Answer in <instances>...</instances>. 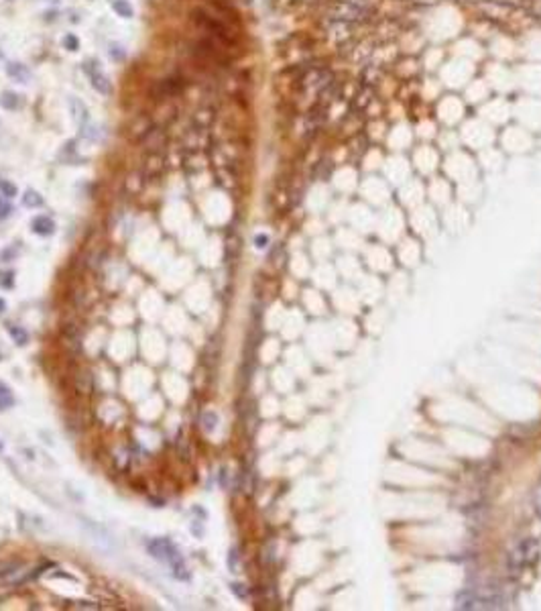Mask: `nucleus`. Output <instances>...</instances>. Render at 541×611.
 <instances>
[{
	"label": "nucleus",
	"instance_id": "23",
	"mask_svg": "<svg viewBox=\"0 0 541 611\" xmlns=\"http://www.w3.org/2000/svg\"><path fill=\"white\" fill-rule=\"evenodd\" d=\"M4 310H6V302H4V300H2V298H0V314H2V312H4Z\"/></svg>",
	"mask_w": 541,
	"mask_h": 611
},
{
	"label": "nucleus",
	"instance_id": "7",
	"mask_svg": "<svg viewBox=\"0 0 541 611\" xmlns=\"http://www.w3.org/2000/svg\"><path fill=\"white\" fill-rule=\"evenodd\" d=\"M216 108L212 104H204L200 106L196 112H191V118H189V124L198 126V128H206L210 131V126L216 122Z\"/></svg>",
	"mask_w": 541,
	"mask_h": 611
},
{
	"label": "nucleus",
	"instance_id": "12",
	"mask_svg": "<svg viewBox=\"0 0 541 611\" xmlns=\"http://www.w3.org/2000/svg\"><path fill=\"white\" fill-rule=\"evenodd\" d=\"M112 10L122 18H130L134 14V8L128 0H112Z\"/></svg>",
	"mask_w": 541,
	"mask_h": 611
},
{
	"label": "nucleus",
	"instance_id": "21",
	"mask_svg": "<svg viewBox=\"0 0 541 611\" xmlns=\"http://www.w3.org/2000/svg\"><path fill=\"white\" fill-rule=\"evenodd\" d=\"M12 273H4L2 277H0V285H4V287H12Z\"/></svg>",
	"mask_w": 541,
	"mask_h": 611
},
{
	"label": "nucleus",
	"instance_id": "14",
	"mask_svg": "<svg viewBox=\"0 0 541 611\" xmlns=\"http://www.w3.org/2000/svg\"><path fill=\"white\" fill-rule=\"evenodd\" d=\"M8 334L12 336V340H14L18 346H25V344H27V340H29V334H27V330H25V328H21V326H8Z\"/></svg>",
	"mask_w": 541,
	"mask_h": 611
},
{
	"label": "nucleus",
	"instance_id": "17",
	"mask_svg": "<svg viewBox=\"0 0 541 611\" xmlns=\"http://www.w3.org/2000/svg\"><path fill=\"white\" fill-rule=\"evenodd\" d=\"M0 194L4 198H14L16 196V186L10 183L8 179H0Z\"/></svg>",
	"mask_w": 541,
	"mask_h": 611
},
{
	"label": "nucleus",
	"instance_id": "1",
	"mask_svg": "<svg viewBox=\"0 0 541 611\" xmlns=\"http://www.w3.org/2000/svg\"><path fill=\"white\" fill-rule=\"evenodd\" d=\"M189 21H191V25L198 29L200 35L214 39V41L220 43V45H222V47H224L232 57L238 55V49H240V35H238V29L226 25L224 21L216 18L214 14L206 12L204 8H200V6H196V4H194V8L189 10Z\"/></svg>",
	"mask_w": 541,
	"mask_h": 611
},
{
	"label": "nucleus",
	"instance_id": "3",
	"mask_svg": "<svg viewBox=\"0 0 541 611\" xmlns=\"http://www.w3.org/2000/svg\"><path fill=\"white\" fill-rule=\"evenodd\" d=\"M189 80L185 76H169V78H163V80H157L151 88V98L155 102H161V100H173V98H179L185 88H187Z\"/></svg>",
	"mask_w": 541,
	"mask_h": 611
},
{
	"label": "nucleus",
	"instance_id": "20",
	"mask_svg": "<svg viewBox=\"0 0 541 611\" xmlns=\"http://www.w3.org/2000/svg\"><path fill=\"white\" fill-rule=\"evenodd\" d=\"M320 0H291V6L295 8H305V6H316Z\"/></svg>",
	"mask_w": 541,
	"mask_h": 611
},
{
	"label": "nucleus",
	"instance_id": "10",
	"mask_svg": "<svg viewBox=\"0 0 541 611\" xmlns=\"http://www.w3.org/2000/svg\"><path fill=\"white\" fill-rule=\"evenodd\" d=\"M31 228H33V232H37L39 236H51V234L55 232V223L49 218V216L41 214V216H35V218H33Z\"/></svg>",
	"mask_w": 541,
	"mask_h": 611
},
{
	"label": "nucleus",
	"instance_id": "15",
	"mask_svg": "<svg viewBox=\"0 0 541 611\" xmlns=\"http://www.w3.org/2000/svg\"><path fill=\"white\" fill-rule=\"evenodd\" d=\"M12 403H14V397H12L10 389L0 383V410H8Z\"/></svg>",
	"mask_w": 541,
	"mask_h": 611
},
{
	"label": "nucleus",
	"instance_id": "18",
	"mask_svg": "<svg viewBox=\"0 0 541 611\" xmlns=\"http://www.w3.org/2000/svg\"><path fill=\"white\" fill-rule=\"evenodd\" d=\"M63 47H65L67 51H78V49H80V39H78L75 35L69 33V35L63 37Z\"/></svg>",
	"mask_w": 541,
	"mask_h": 611
},
{
	"label": "nucleus",
	"instance_id": "13",
	"mask_svg": "<svg viewBox=\"0 0 541 611\" xmlns=\"http://www.w3.org/2000/svg\"><path fill=\"white\" fill-rule=\"evenodd\" d=\"M23 204H25L27 208H39V206H43V198L39 196V192H35V190H27L25 196H23Z\"/></svg>",
	"mask_w": 541,
	"mask_h": 611
},
{
	"label": "nucleus",
	"instance_id": "6",
	"mask_svg": "<svg viewBox=\"0 0 541 611\" xmlns=\"http://www.w3.org/2000/svg\"><path fill=\"white\" fill-rule=\"evenodd\" d=\"M165 151H145V159H143V177H157L161 175L165 169Z\"/></svg>",
	"mask_w": 541,
	"mask_h": 611
},
{
	"label": "nucleus",
	"instance_id": "11",
	"mask_svg": "<svg viewBox=\"0 0 541 611\" xmlns=\"http://www.w3.org/2000/svg\"><path fill=\"white\" fill-rule=\"evenodd\" d=\"M0 106L4 110H18L21 108V96L16 92H10V90H4L0 94Z\"/></svg>",
	"mask_w": 541,
	"mask_h": 611
},
{
	"label": "nucleus",
	"instance_id": "19",
	"mask_svg": "<svg viewBox=\"0 0 541 611\" xmlns=\"http://www.w3.org/2000/svg\"><path fill=\"white\" fill-rule=\"evenodd\" d=\"M10 212H12V208H10V204L6 202V200H2L0 198V220H4V218H8L10 216Z\"/></svg>",
	"mask_w": 541,
	"mask_h": 611
},
{
	"label": "nucleus",
	"instance_id": "8",
	"mask_svg": "<svg viewBox=\"0 0 541 611\" xmlns=\"http://www.w3.org/2000/svg\"><path fill=\"white\" fill-rule=\"evenodd\" d=\"M67 102H69V112H71L73 120L80 124V128H82L84 124H88V122H90V110H88V106H86V102H84V100H80V98L71 96Z\"/></svg>",
	"mask_w": 541,
	"mask_h": 611
},
{
	"label": "nucleus",
	"instance_id": "16",
	"mask_svg": "<svg viewBox=\"0 0 541 611\" xmlns=\"http://www.w3.org/2000/svg\"><path fill=\"white\" fill-rule=\"evenodd\" d=\"M216 422H218V416L214 414V412H206V414L202 416V426H204L206 432H212V430L216 428Z\"/></svg>",
	"mask_w": 541,
	"mask_h": 611
},
{
	"label": "nucleus",
	"instance_id": "4",
	"mask_svg": "<svg viewBox=\"0 0 541 611\" xmlns=\"http://www.w3.org/2000/svg\"><path fill=\"white\" fill-rule=\"evenodd\" d=\"M84 71H86V76L90 78V84H92V88H94L98 94H102V96L112 94V82H110L108 76L98 67L96 61H86V63H84Z\"/></svg>",
	"mask_w": 541,
	"mask_h": 611
},
{
	"label": "nucleus",
	"instance_id": "24",
	"mask_svg": "<svg viewBox=\"0 0 541 611\" xmlns=\"http://www.w3.org/2000/svg\"><path fill=\"white\" fill-rule=\"evenodd\" d=\"M0 450H2V442H0Z\"/></svg>",
	"mask_w": 541,
	"mask_h": 611
},
{
	"label": "nucleus",
	"instance_id": "5",
	"mask_svg": "<svg viewBox=\"0 0 541 611\" xmlns=\"http://www.w3.org/2000/svg\"><path fill=\"white\" fill-rule=\"evenodd\" d=\"M153 126H157V124H155L151 112H141V114H137V116L128 122V126H126V135H128L134 143H141L143 137H145Z\"/></svg>",
	"mask_w": 541,
	"mask_h": 611
},
{
	"label": "nucleus",
	"instance_id": "22",
	"mask_svg": "<svg viewBox=\"0 0 541 611\" xmlns=\"http://www.w3.org/2000/svg\"><path fill=\"white\" fill-rule=\"evenodd\" d=\"M267 240H269V238H267V236H265V234H261V236H257V238H255V243H257V247H261V249H263V247H265V245H267Z\"/></svg>",
	"mask_w": 541,
	"mask_h": 611
},
{
	"label": "nucleus",
	"instance_id": "9",
	"mask_svg": "<svg viewBox=\"0 0 541 611\" xmlns=\"http://www.w3.org/2000/svg\"><path fill=\"white\" fill-rule=\"evenodd\" d=\"M6 76H8L10 80L18 82V84H29V80H31V69H29L25 63H21V61H10V63L6 65Z\"/></svg>",
	"mask_w": 541,
	"mask_h": 611
},
{
	"label": "nucleus",
	"instance_id": "2",
	"mask_svg": "<svg viewBox=\"0 0 541 611\" xmlns=\"http://www.w3.org/2000/svg\"><path fill=\"white\" fill-rule=\"evenodd\" d=\"M147 550L149 554L157 560H163V562H169L171 568H173V575L179 577V579H187V575L183 572L185 566H183V558L179 556V550L167 540V538H155L147 544Z\"/></svg>",
	"mask_w": 541,
	"mask_h": 611
}]
</instances>
